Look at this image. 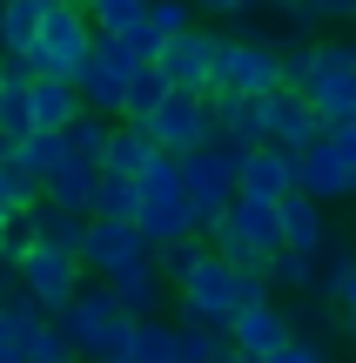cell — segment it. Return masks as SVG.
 I'll return each instance as SVG.
<instances>
[{"label":"cell","instance_id":"1","mask_svg":"<svg viewBox=\"0 0 356 363\" xmlns=\"http://www.w3.org/2000/svg\"><path fill=\"white\" fill-rule=\"evenodd\" d=\"M282 88H296L309 108L323 115V128L356 121V40L330 34V40H296L282 54Z\"/></svg>","mask_w":356,"mask_h":363},{"label":"cell","instance_id":"2","mask_svg":"<svg viewBox=\"0 0 356 363\" xmlns=\"http://www.w3.org/2000/svg\"><path fill=\"white\" fill-rule=\"evenodd\" d=\"M269 296H276V289H269L263 269H236L229 256H209L182 289H175V323H195V330L229 337V323H236L249 303H269Z\"/></svg>","mask_w":356,"mask_h":363},{"label":"cell","instance_id":"3","mask_svg":"<svg viewBox=\"0 0 356 363\" xmlns=\"http://www.w3.org/2000/svg\"><path fill=\"white\" fill-rule=\"evenodd\" d=\"M54 323H61V337H67V350H74V357H88V363H128L134 316L115 303V289H108V283H88L61 316H54Z\"/></svg>","mask_w":356,"mask_h":363},{"label":"cell","instance_id":"4","mask_svg":"<svg viewBox=\"0 0 356 363\" xmlns=\"http://www.w3.org/2000/svg\"><path fill=\"white\" fill-rule=\"evenodd\" d=\"M142 216H134V229L148 235V242H182V235H202V216L195 202H188V182H182V155H155L142 169Z\"/></svg>","mask_w":356,"mask_h":363},{"label":"cell","instance_id":"5","mask_svg":"<svg viewBox=\"0 0 356 363\" xmlns=\"http://www.w3.org/2000/svg\"><path fill=\"white\" fill-rule=\"evenodd\" d=\"M282 34H263V27H249L242 21L236 34H222V54H215V94H276L282 88V54L289 48H276Z\"/></svg>","mask_w":356,"mask_h":363},{"label":"cell","instance_id":"6","mask_svg":"<svg viewBox=\"0 0 356 363\" xmlns=\"http://www.w3.org/2000/svg\"><path fill=\"white\" fill-rule=\"evenodd\" d=\"M209 235H215V256H229L236 269H269V256L282 249V208L263 195H236Z\"/></svg>","mask_w":356,"mask_h":363},{"label":"cell","instance_id":"7","mask_svg":"<svg viewBox=\"0 0 356 363\" xmlns=\"http://www.w3.org/2000/svg\"><path fill=\"white\" fill-rule=\"evenodd\" d=\"M94 21H88V7L81 0H61V7L40 21V40H34V54H27V67H34L40 81H74L81 67H88V54H94Z\"/></svg>","mask_w":356,"mask_h":363},{"label":"cell","instance_id":"8","mask_svg":"<svg viewBox=\"0 0 356 363\" xmlns=\"http://www.w3.org/2000/svg\"><path fill=\"white\" fill-rule=\"evenodd\" d=\"M134 67H148L142 54L128 48V40H94V54H88V67L74 74V88H81V108L88 115H101V121H128V81H134Z\"/></svg>","mask_w":356,"mask_h":363},{"label":"cell","instance_id":"9","mask_svg":"<svg viewBox=\"0 0 356 363\" xmlns=\"http://www.w3.org/2000/svg\"><path fill=\"white\" fill-rule=\"evenodd\" d=\"M182 182H188V202H195L202 229H215L222 208L242 195V155H236V148H222V142L188 148V155H182Z\"/></svg>","mask_w":356,"mask_h":363},{"label":"cell","instance_id":"10","mask_svg":"<svg viewBox=\"0 0 356 363\" xmlns=\"http://www.w3.org/2000/svg\"><path fill=\"white\" fill-rule=\"evenodd\" d=\"M81 276H88V262H81L74 249H47V242H34V249L21 256V289H27V296H34L47 316H61L67 303L88 289Z\"/></svg>","mask_w":356,"mask_h":363},{"label":"cell","instance_id":"11","mask_svg":"<svg viewBox=\"0 0 356 363\" xmlns=\"http://www.w3.org/2000/svg\"><path fill=\"white\" fill-rule=\"evenodd\" d=\"M142 128L155 135V148H161V155L209 148V142H215V101H209V94H182V88H175L168 101H161L155 115L142 121Z\"/></svg>","mask_w":356,"mask_h":363},{"label":"cell","instance_id":"12","mask_svg":"<svg viewBox=\"0 0 356 363\" xmlns=\"http://www.w3.org/2000/svg\"><path fill=\"white\" fill-rule=\"evenodd\" d=\"M215 54H222V34H209V27H188V34L161 40L155 67L168 74V88H182V94H215Z\"/></svg>","mask_w":356,"mask_h":363},{"label":"cell","instance_id":"13","mask_svg":"<svg viewBox=\"0 0 356 363\" xmlns=\"http://www.w3.org/2000/svg\"><path fill=\"white\" fill-rule=\"evenodd\" d=\"M81 262H88L94 283H115L134 262H155V242H148L134 222H88V242H81Z\"/></svg>","mask_w":356,"mask_h":363},{"label":"cell","instance_id":"14","mask_svg":"<svg viewBox=\"0 0 356 363\" xmlns=\"http://www.w3.org/2000/svg\"><path fill=\"white\" fill-rule=\"evenodd\" d=\"M263 135L276 148H289V155H303V148H316L330 128H323V115L296 88H276V94H263Z\"/></svg>","mask_w":356,"mask_h":363},{"label":"cell","instance_id":"15","mask_svg":"<svg viewBox=\"0 0 356 363\" xmlns=\"http://www.w3.org/2000/svg\"><path fill=\"white\" fill-rule=\"evenodd\" d=\"M289 337H296V323H289V310H282L276 296H269V303H249V310L229 323V343H236L242 357H276Z\"/></svg>","mask_w":356,"mask_h":363},{"label":"cell","instance_id":"16","mask_svg":"<svg viewBox=\"0 0 356 363\" xmlns=\"http://www.w3.org/2000/svg\"><path fill=\"white\" fill-rule=\"evenodd\" d=\"M296 189H303V195H316V202H343V195H356L350 162L336 155V142H330V135H323L316 148H303V155H296Z\"/></svg>","mask_w":356,"mask_h":363},{"label":"cell","instance_id":"17","mask_svg":"<svg viewBox=\"0 0 356 363\" xmlns=\"http://www.w3.org/2000/svg\"><path fill=\"white\" fill-rule=\"evenodd\" d=\"M242 195H263V202H282V195H296V155L276 142L249 148L242 155Z\"/></svg>","mask_w":356,"mask_h":363},{"label":"cell","instance_id":"18","mask_svg":"<svg viewBox=\"0 0 356 363\" xmlns=\"http://www.w3.org/2000/svg\"><path fill=\"white\" fill-rule=\"evenodd\" d=\"M34 67L27 61H7L0 54V135L7 142H21V135H34Z\"/></svg>","mask_w":356,"mask_h":363},{"label":"cell","instance_id":"19","mask_svg":"<svg viewBox=\"0 0 356 363\" xmlns=\"http://www.w3.org/2000/svg\"><path fill=\"white\" fill-rule=\"evenodd\" d=\"M215 101V142L236 148V155H249V148H263V101L255 94H209Z\"/></svg>","mask_w":356,"mask_h":363},{"label":"cell","instance_id":"20","mask_svg":"<svg viewBox=\"0 0 356 363\" xmlns=\"http://www.w3.org/2000/svg\"><path fill=\"white\" fill-rule=\"evenodd\" d=\"M108 289H115V303H121V310L134 316V323L161 316V310H168V296H175V289H168V276H161L155 262H134V269H121V276H115Z\"/></svg>","mask_w":356,"mask_h":363},{"label":"cell","instance_id":"21","mask_svg":"<svg viewBox=\"0 0 356 363\" xmlns=\"http://www.w3.org/2000/svg\"><path fill=\"white\" fill-rule=\"evenodd\" d=\"M61 7V0H7L0 7V54L7 61H27L34 54V40H40V21Z\"/></svg>","mask_w":356,"mask_h":363},{"label":"cell","instance_id":"22","mask_svg":"<svg viewBox=\"0 0 356 363\" xmlns=\"http://www.w3.org/2000/svg\"><path fill=\"white\" fill-rule=\"evenodd\" d=\"M282 249H330V216H323L316 195H282Z\"/></svg>","mask_w":356,"mask_h":363},{"label":"cell","instance_id":"23","mask_svg":"<svg viewBox=\"0 0 356 363\" xmlns=\"http://www.w3.org/2000/svg\"><path fill=\"white\" fill-rule=\"evenodd\" d=\"M40 195H47V202H61V208H74V216H94V195H101V162H81V155H67Z\"/></svg>","mask_w":356,"mask_h":363},{"label":"cell","instance_id":"24","mask_svg":"<svg viewBox=\"0 0 356 363\" xmlns=\"http://www.w3.org/2000/svg\"><path fill=\"white\" fill-rule=\"evenodd\" d=\"M88 222H94V216H74V208L47 202V195L27 208V229H34V242H47V249H74V256H81V242H88Z\"/></svg>","mask_w":356,"mask_h":363},{"label":"cell","instance_id":"25","mask_svg":"<svg viewBox=\"0 0 356 363\" xmlns=\"http://www.w3.org/2000/svg\"><path fill=\"white\" fill-rule=\"evenodd\" d=\"M161 148H155V135L142 128V121H115V135H108V155H101V169L108 175H128V182H142V169L155 162Z\"/></svg>","mask_w":356,"mask_h":363},{"label":"cell","instance_id":"26","mask_svg":"<svg viewBox=\"0 0 356 363\" xmlns=\"http://www.w3.org/2000/svg\"><path fill=\"white\" fill-rule=\"evenodd\" d=\"M263 276H269L276 296H309V289L323 283V249H276Z\"/></svg>","mask_w":356,"mask_h":363},{"label":"cell","instance_id":"27","mask_svg":"<svg viewBox=\"0 0 356 363\" xmlns=\"http://www.w3.org/2000/svg\"><path fill=\"white\" fill-rule=\"evenodd\" d=\"M81 115H88V108H81V88H74V81H34V128L67 135Z\"/></svg>","mask_w":356,"mask_h":363},{"label":"cell","instance_id":"28","mask_svg":"<svg viewBox=\"0 0 356 363\" xmlns=\"http://www.w3.org/2000/svg\"><path fill=\"white\" fill-rule=\"evenodd\" d=\"M7 162H13L27 182H34V189H47L54 169L67 162V142H61V135H47V128H34V135H21V142H13V155H7Z\"/></svg>","mask_w":356,"mask_h":363},{"label":"cell","instance_id":"29","mask_svg":"<svg viewBox=\"0 0 356 363\" xmlns=\"http://www.w3.org/2000/svg\"><path fill=\"white\" fill-rule=\"evenodd\" d=\"M269 13H282L289 21V40H296V27H350L356 21V0H269Z\"/></svg>","mask_w":356,"mask_h":363},{"label":"cell","instance_id":"30","mask_svg":"<svg viewBox=\"0 0 356 363\" xmlns=\"http://www.w3.org/2000/svg\"><path fill=\"white\" fill-rule=\"evenodd\" d=\"M148 7H155V0H88V21H94V34L128 40V34L148 27Z\"/></svg>","mask_w":356,"mask_h":363},{"label":"cell","instance_id":"31","mask_svg":"<svg viewBox=\"0 0 356 363\" xmlns=\"http://www.w3.org/2000/svg\"><path fill=\"white\" fill-rule=\"evenodd\" d=\"M209 256H215V249L202 242V235H182V242H161V249H155V269L168 276V289H182V283H188V276H195Z\"/></svg>","mask_w":356,"mask_h":363},{"label":"cell","instance_id":"32","mask_svg":"<svg viewBox=\"0 0 356 363\" xmlns=\"http://www.w3.org/2000/svg\"><path fill=\"white\" fill-rule=\"evenodd\" d=\"M142 216V189L128 175H108L101 169V195H94V222H134Z\"/></svg>","mask_w":356,"mask_h":363},{"label":"cell","instance_id":"33","mask_svg":"<svg viewBox=\"0 0 356 363\" xmlns=\"http://www.w3.org/2000/svg\"><path fill=\"white\" fill-rule=\"evenodd\" d=\"M128 363H175V323H161V316L134 323V337H128Z\"/></svg>","mask_w":356,"mask_h":363},{"label":"cell","instance_id":"34","mask_svg":"<svg viewBox=\"0 0 356 363\" xmlns=\"http://www.w3.org/2000/svg\"><path fill=\"white\" fill-rule=\"evenodd\" d=\"M168 94H175V88H168V74H161L155 61L134 67V81H128V121H148L161 101H168Z\"/></svg>","mask_w":356,"mask_h":363},{"label":"cell","instance_id":"35","mask_svg":"<svg viewBox=\"0 0 356 363\" xmlns=\"http://www.w3.org/2000/svg\"><path fill=\"white\" fill-rule=\"evenodd\" d=\"M289 323H296V337H303V343H323V350L336 343V330H350V323H336V316H330V303H309V296H296Z\"/></svg>","mask_w":356,"mask_h":363},{"label":"cell","instance_id":"36","mask_svg":"<svg viewBox=\"0 0 356 363\" xmlns=\"http://www.w3.org/2000/svg\"><path fill=\"white\" fill-rule=\"evenodd\" d=\"M34 202H40V189L13 169V162H0V229H7V222H21Z\"/></svg>","mask_w":356,"mask_h":363},{"label":"cell","instance_id":"37","mask_svg":"<svg viewBox=\"0 0 356 363\" xmlns=\"http://www.w3.org/2000/svg\"><path fill=\"white\" fill-rule=\"evenodd\" d=\"M108 135H115V121H101V115H81L74 128L61 135V142H67V155H81V162H101V155H108Z\"/></svg>","mask_w":356,"mask_h":363},{"label":"cell","instance_id":"38","mask_svg":"<svg viewBox=\"0 0 356 363\" xmlns=\"http://www.w3.org/2000/svg\"><path fill=\"white\" fill-rule=\"evenodd\" d=\"M195 0H155V7H148V27H155L161 40H175V34H188V27H195Z\"/></svg>","mask_w":356,"mask_h":363},{"label":"cell","instance_id":"39","mask_svg":"<svg viewBox=\"0 0 356 363\" xmlns=\"http://www.w3.org/2000/svg\"><path fill=\"white\" fill-rule=\"evenodd\" d=\"M350 269H356V256H350V249H330V256H323V283H316V289L336 303V296L350 289Z\"/></svg>","mask_w":356,"mask_h":363},{"label":"cell","instance_id":"40","mask_svg":"<svg viewBox=\"0 0 356 363\" xmlns=\"http://www.w3.org/2000/svg\"><path fill=\"white\" fill-rule=\"evenodd\" d=\"M202 13H209V21H255V13H269V0H195Z\"/></svg>","mask_w":356,"mask_h":363},{"label":"cell","instance_id":"41","mask_svg":"<svg viewBox=\"0 0 356 363\" xmlns=\"http://www.w3.org/2000/svg\"><path fill=\"white\" fill-rule=\"evenodd\" d=\"M263 363H330V350H323V343H303V337H289L276 357H263Z\"/></svg>","mask_w":356,"mask_h":363},{"label":"cell","instance_id":"42","mask_svg":"<svg viewBox=\"0 0 356 363\" xmlns=\"http://www.w3.org/2000/svg\"><path fill=\"white\" fill-rule=\"evenodd\" d=\"M330 142H336V155L350 162V182H356V121H343V128H330Z\"/></svg>","mask_w":356,"mask_h":363},{"label":"cell","instance_id":"43","mask_svg":"<svg viewBox=\"0 0 356 363\" xmlns=\"http://www.w3.org/2000/svg\"><path fill=\"white\" fill-rule=\"evenodd\" d=\"M0 350H27V337H21V323H13L7 310H0Z\"/></svg>","mask_w":356,"mask_h":363},{"label":"cell","instance_id":"44","mask_svg":"<svg viewBox=\"0 0 356 363\" xmlns=\"http://www.w3.org/2000/svg\"><path fill=\"white\" fill-rule=\"evenodd\" d=\"M336 310H343V323H356V269H350V289L336 296Z\"/></svg>","mask_w":356,"mask_h":363},{"label":"cell","instance_id":"45","mask_svg":"<svg viewBox=\"0 0 356 363\" xmlns=\"http://www.w3.org/2000/svg\"><path fill=\"white\" fill-rule=\"evenodd\" d=\"M215 363H263V357H242L236 343H222V350H215Z\"/></svg>","mask_w":356,"mask_h":363},{"label":"cell","instance_id":"46","mask_svg":"<svg viewBox=\"0 0 356 363\" xmlns=\"http://www.w3.org/2000/svg\"><path fill=\"white\" fill-rule=\"evenodd\" d=\"M34 363H74V350H61V357H34Z\"/></svg>","mask_w":356,"mask_h":363},{"label":"cell","instance_id":"47","mask_svg":"<svg viewBox=\"0 0 356 363\" xmlns=\"http://www.w3.org/2000/svg\"><path fill=\"white\" fill-rule=\"evenodd\" d=\"M343 343H350V363H356V323H350V330H343Z\"/></svg>","mask_w":356,"mask_h":363},{"label":"cell","instance_id":"48","mask_svg":"<svg viewBox=\"0 0 356 363\" xmlns=\"http://www.w3.org/2000/svg\"><path fill=\"white\" fill-rule=\"evenodd\" d=\"M7 155H13V142H7V135H0V162H7Z\"/></svg>","mask_w":356,"mask_h":363},{"label":"cell","instance_id":"49","mask_svg":"<svg viewBox=\"0 0 356 363\" xmlns=\"http://www.w3.org/2000/svg\"><path fill=\"white\" fill-rule=\"evenodd\" d=\"M81 7H88V0H81Z\"/></svg>","mask_w":356,"mask_h":363}]
</instances>
